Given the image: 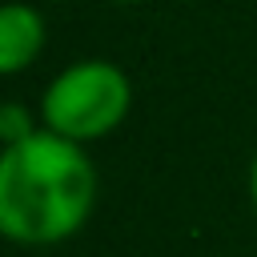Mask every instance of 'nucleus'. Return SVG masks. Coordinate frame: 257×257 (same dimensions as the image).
<instances>
[{
	"label": "nucleus",
	"instance_id": "obj_1",
	"mask_svg": "<svg viewBox=\"0 0 257 257\" xmlns=\"http://www.w3.org/2000/svg\"><path fill=\"white\" fill-rule=\"evenodd\" d=\"M96 205V169L84 145L36 128L0 153V233L16 245L72 237Z\"/></svg>",
	"mask_w": 257,
	"mask_h": 257
},
{
	"label": "nucleus",
	"instance_id": "obj_2",
	"mask_svg": "<svg viewBox=\"0 0 257 257\" xmlns=\"http://www.w3.org/2000/svg\"><path fill=\"white\" fill-rule=\"evenodd\" d=\"M133 108V84L124 68L112 60H76L64 72H56L40 96V120L44 128L84 145L100 141Z\"/></svg>",
	"mask_w": 257,
	"mask_h": 257
},
{
	"label": "nucleus",
	"instance_id": "obj_3",
	"mask_svg": "<svg viewBox=\"0 0 257 257\" xmlns=\"http://www.w3.org/2000/svg\"><path fill=\"white\" fill-rule=\"evenodd\" d=\"M44 48V20L36 8L12 0L0 8V72L12 76L28 68Z\"/></svg>",
	"mask_w": 257,
	"mask_h": 257
},
{
	"label": "nucleus",
	"instance_id": "obj_4",
	"mask_svg": "<svg viewBox=\"0 0 257 257\" xmlns=\"http://www.w3.org/2000/svg\"><path fill=\"white\" fill-rule=\"evenodd\" d=\"M36 128H32V112L24 108V104H4L0 108V141H4V149L8 145H20L24 137H32Z\"/></svg>",
	"mask_w": 257,
	"mask_h": 257
},
{
	"label": "nucleus",
	"instance_id": "obj_5",
	"mask_svg": "<svg viewBox=\"0 0 257 257\" xmlns=\"http://www.w3.org/2000/svg\"><path fill=\"white\" fill-rule=\"evenodd\" d=\"M249 205H253V213H257V153H253V161H249Z\"/></svg>",
	"mask_w": 257,
	"mask_h": 257
},
{
	"label": "nucleus",
	"instance_id": "obj_6",
	"mask_svg": "<svg viewBox=\"0 0 257 257\" xmlns=\"http://www.w3.org/2000/svg\"><path fill=\"white\" fill-rule=\"evenodd\" d=\"M124 4H128V0H124Z\"/></svg>",
	"mask_w": 257,
	"mask_h": 257
}]
</instances>
